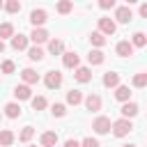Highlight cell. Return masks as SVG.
<instances>
[{
    "label": "cell",
    "instance_id": "obj_1",
    "mask_svg": "<svg viewBox=\"0 0 147 147\" xmlns=\"http://www.w3.org/2000/svg\"><path fill=\"white\" fill-rule=\"evenodd\" d=\"M131 129H133V124H131V119H117V122H113V136L115 138H124V136H129L131 133Z\"/></svg>",
    "mask_w": 147,
    "mask_h": 147
},
{
    "label": "cell",
    "instance_id": "obj_2",
    "mask_svg": "<svg viewBox=\"0 0 147 147\" xmlns=\"http://www.w3.org/2000/svg\"><path fill=\"white\" fill-rule=\"evenodd\" d=\"M92 129H94V133H99V136H103V133H108L110 129H113V122L108 119V117H96L94 122H92Z\"/></svg>",
    "mask_w": 147,
    "mask_h": 147
},
{
    "label": "cell",
    "instance_id": "obj_3",
    "mask_svg": "<svg viewBox=\"0 0 147 147\" xmlns=\"http://www.w3.org/2000/svg\"><path fill=\"white\" fill-rule=\"evenodd\" d=\"M44 83H46L48 90H57V87L62 85V74H60V71H46Z\"/></svg>",
    "mask_w": 147,
    "mask_h": 147
},
{
    "label": "cell",
    "instance_id": "obj_4",
    "mask_svg": "<svg viewBox=\"0 0 147 147\" xmlns=\"http://www.w3.org/2000/svg\"><path fill=\"white\" fill-rule=\"evenodd\" d=\"M117 30V25H115V21L113 18H99V32L106 37V34H113Z\"/></svg>",
    "mask_w": 147,
    "mask_h": 147
},
{
    "label": "cell",
    "instance_id": "obj_5",
    "mask_svg": "<svg viewBox=\"0 0 147 147\" xmlns=\"http://www.w3.org/2000/svg\"><path fill=\"white\" fill-rule=\"evenodd\" d=\"M83 101H85V108H87V110H92V113L101 110V96H99V94H87Z\"/></svg>",
    "mask_w": 147,
    "mask_h": 147
},
{
    "label": "cell",
    "instance_id": "obj_6",
    "mask_svg": "<svg viewBox=\"0 0 147 147\" xmlns=\"http://www.w3.org/2000/svg\"><path fill=\"white\" fill-rule=\"evenodd\" d=\"M119 113H122V117H124V119H131V117H136V115H138V103L126 101V103H122Z\"/></svg>",
    "mask_w": 147,
    "mask_h": 147
},
{
    "label": "cell",
    "instance_id": "obj_7",
    "mask_svg": "<svg viewBox=\"0 0 147 147\" xmlns=\"http://www.w3.org/2000/svg\"><path fill=\"white\" fill-rule=\"evenodd\" d=\"M62 64H64L67 69H78V55H76L74 51L62 53Z\"/></svg>",
    "mask_w": 147,
    "mask_h": 147
},
{
    "label": "cell",
    "instance_id": "obj_8",
    "mask_svg": "<svg viewBox=\"0 0 147 147\" xmlns=\"http://www.w3.org/2000/svg\"><path fill=\"white\" fill-rule=\"evenodd\" d=\"M115 18H117L119 23H131L133 14H131L129 7H117V9H115Z\"/></svg>",
    "mask_w": 147,
    "mask_h": 147
},
{
    "label": "cell",
    "instance_id": "obj_9",
    "mask_svg": "<svg viewBox=\"0 0 147 147\" xmlns=\"http://www.w3.org/2000/svg\"><path fill=\"white\" fill-rule=\"evenodd\" d=\"M30 23H32L34 28H41V25L46 23V11H44V9H34V11L30 14Z\"/></svg>",
    "mask_w": 147,
    "mask_h": 147
},
{
    "label": "cell",
    "instance_id": "obj_10",
    "mask_svg": "<svg viewBox=\"0 0 147 147\" xmlns=\"http://www.w3.org/2000/svg\"><path fill=\"white\" fill-rule=\"evenodd\" d=\"M30 39L34 41V46H37V44H46V41H48V32H46L44 28H34L32 34H30Z\"/></svg>",
    "mask_w": 147,
    "mask_h": 147
},
{
    "label": "cell",
    "instance_id": "obj_11",
    "mask_svg": "<svg viewBox=\"0 0 147 147\" xmlns=\"http://www.w3.org/2000/svg\"><path fill=\"white\" fill-rule=\"evenodd\" d=\"M74 78H76L78 83H90V80H92V71H90L87 67H78V69L74 71Z\"/></svg>",
    "mask_w": 147,
    "mask_h": 147
},
{
    "label": "cell",
    "instance_id": "obj_12",
    "mask_svg": "<svg viewBox=\"0 0 147 147\" xmlns=\"http://www.w3.org/2000/svg\"><path fill=\"white\" fill-rule=\"evenodd\" d=\"M21 78H23V85H34L39 80V74L34 69H23L21 71Z\"/></svg>",
    "mask_w": 147,
    "mask_h": 147
},
{
    "label": "cell",
    "instance_id": "obj_13",
    "mask_svg": "<svg viewBox=\"0 0 147 147\" xmlns=\"http://www.w3.org/2000/svg\"><path fill=\"white\" fill-rule=\"evenodd\" d=\"M14 96H16L18 101L32 99V90H30V85H16V90H14Z\"/></svg>",
    "mask_w": 147,
    "mask_h": 147
},
{
    "label": "cell",
    "instance_id": "obj_14",
    "mask_svg": "<svg viewBox=\"0 0 147 147\" xmlns=\"http://www.w3.org/2000/svg\"><path fill=\"white\" fill-rule=\"evenodd\" d=\"M11 48L14 51H25L28 48V37L25 34H14L11 37Z\"/></svg>",
    "mask_w": 147,
    "mask_h": 147
},
{
    "label": "cell",
    "instance_id": "obj_15",
    "mask_svg": "<svg viewBox=\"0 0 147 147\" xmlns=\"http://www.w3.org/2000/svg\"><path fill=\"white\" fill-rule=\"evenodd\" d=\"M115 99L122 101V103H126V101L131 99V90H129V85H117V90H115Z\"/></svg>",
    "mask_w": 147,
    "mask_h": 147
},
{
    "label": "cell",
    "instance_id": "obj_16",
    "mask_svg": "<svg viewBox=\"0 0 147 147\" xmlns=\"http://www.w3.org/2000/svg\"><path fill=\"white\" fill-rule=\"evenodd\" d=\"M39 142H41L44 147H55V142H57V133H55V131H46V133H41Z\"/></svg>",
    "mask_w": 147,
    "mask_h": 147
},
{
    "label": "cell",
    "instance_id": "obj_17",
    "mask_svg": "<svg viewBox=\"0 0 147 147\" xmlns=\"http://www.w3.org/2000/svg\"><path fill=\"white\" fill-rule=\"evenodd\" d=\"M48 51H51V55H62L64 53V41L62 39H51L48 41Z\"/></svg>",
    "mask_w": 147,
    "mask_h": 147
},
{
    "label": "cell",
    "instance_id": "obj_18",
    "mask_svg": "<svg viewBox=\"0 0 147 147\" xmlns=\"http://www.w3.org/2000/svg\"><path fill=\"white\" fill-rule=\"evenodd\" d=\"M117 55L119 57H129V55H133V46H131V41H119L117 44Z\"/></svg>",
    "mask_w": 147,
    "mask_h": 147
},
{
    "label": "cell",
    "instance_id": "obj_19",
    "mask_svg": "<svg viewBox=\"0 0 147 147\" xmlns=\"http://www.w3.org/2000/svg\"><path fill=\"white\" fill-rule=\"evenodd\" d=\"M103 85H106V87H117V85H119V74L106 71V74H103Z\"/></svg>",
    "mask_w": 147,
    "mask_h": 147
},
{
    "label": "cell",
    "instance_id": "obj_20",
    "mask_svg": "<svg viewBox=\"0 0 147 147\" xmlns=\"http://www.w3.org/2000/svg\"><path fill=\"white\" fill-rule=\"evenodd\" d=\"M5 115H7V117H11V119H16V117H21V106H18L16 101H11V103H7V106H5Z\"/></svg>",
    "mask_w": 147,
    "mask_h": 147
},
{
    "label": "cell",
    "instance_id": "obj_21",
    "mask_svg": "<svg viewBox=\"0 0 147 147\" xmlns=\"http://www.w3.org/2000/svg\"><path fill=\"white\" fill-rule=\"evenodd\" d=\"M131 46H133V48H142V46H147V34H145V32H136V34L131 37Z\"/></svg>",
    "mask_w": 147,
    "mask_h": 147
},
{
    "label": "cell",
    "instance_id": "obj_22",
    "mask_svg": "<svg viewBox=\"0 0 147 147\" xmlns=\"http://www.w3.org/2000/svg\"><path fill=\"white\" fill-rule=\"evenodd\" d=\"M80 101H83V92H80V90H69V92H67V103L78 106Z\"/></svg>",
    "mask_w": 147,
    "mask_h": 147
},
{
    "label": "cell",
    "instance_id": "obj_23",
    "mask_svg": "<svg viewBox=\"0 0 147 147\" xmlns=\"http://www.w3.org/2000/svg\"><path fill=\"white\" fill-rule=\"evenodd\" d=\"M28 57H30L32 62H41V60H44V51H41L39 46H32V48H28Z\"/></svg>",
    "mask_w": 147,
    "mask_h": 147
},
{
    "label": "cell",
    "instance_id": "obj_24",
    "mask_svg": "<svg viewBox=\"0 0 147 147\" xmlns=\"http://www.w3.org/2000/svg\"><path fill=\"white\" fill-rule=\"evenodd\" d=\"M14 142V133L9 131V129H5V131H0V145H5V147H9Z\"/></svg>",
    "mask_w": 147,
    "mask_h": 147
},
{
    "label": "cell",
    "instance_id": "obj_25",
    "mask_svg": "<svg viewBox=\"0 0 147 147\" xmlns=\"http://www.w3.org/2000/svg\"><path fill=\"white\" fill-rule=\"evenodd\" d=\"M87 62H90V64H101V62H103V53H101V51H90Z\"/></svg>",
    "mask_w": 147,
    "mask_h": 147
},
{
    "label": "cell",
    "instance_id": "obj_26",
    "mask_svg": "<svg viewBox=\"0 0 147 147\" xmlns=\"http://www.w3.org/2000/svg\"><path fill=\"white\" fill-rule=\"evenodd\" d=\"M30 103H32V110H44L46 108V96H32Z\"/></svg>",
    "mask_w": 147,
    "mask_h": 147
},
{
    "label": "cell",
    "instance_id": "obj_27",
    "mask_svg": "<svg viewBox=\"0 0 147 147\" xmlns=\"http://www.w3.org/2000/svg\"><path fill=\"white\" fill-rule=\"evenodd\" d=\"M7 37H14V25L11 23H2L0 25V39H7Z\"/></svg>",
    "mask_w": 147,
    "mask_h": 147
},
{
    "label": "cell",
    "instance_id": "obj_28",
    "mask_svg": "<svg viewBox=\"0 0 147 147\" xmlns=\"http://www.w3.org/2000/svg\"><path fill=\"white\" fill-rule=\"evenodd\" d=\"M5 9H7L9 14H18V11H21V2H18V0H7V2H5Z\"/></svg>",
    "mask_w": 147,
    "mask_h": 147
},
{
    "label": "cell",
    "instance_id": "obj_29",
    "mask_svg": "<svg viewBox=\"0 0 147 147\" xmlns=\"http://www.w3.org/2000/svg\"><path fill=\"white\" fill-rule=\"evenodd\" d=\"M90 41H92V46H103V44H106V37H103L101 32H92V34H90Z\"/></svg>",
    "mask_w": 147,
    "mask_h": 147
},
{
    "label": "cell",
    "instance_id": "obj_30",
    "mask_svg": "<svg viewBox=\"0 0 147 147\" xmlns=\"http://www.w3.org/2000/svg\"><path fill=\"white\" fill-rule=\"evenodd\" d=\"M51 113H53L55 117H64V115H67V106H64V103H53Z\"/></svg>",
    "mask_w": 147,
    "mask_h": 147
},
{
    "label": "cell",
    "instance_id": "obj_31",
    "mask_svg": "<svg viewBox=\"0 0 147 147\" xmlns=\"http://www.w3.org/2000/svg\"><path fill=\"white\" fill-rule=\"evenodd\" d=\"M71 9H74V5H71L69 0H60V2H57V11H60V14H69Z\"/></svg>",
    "mask_w": 147,
    "mask_h": 147
},
{
    "label": "cell",
    "instance_id": "obj_32",
    "mask_svg": "<svg viewBox=\"0 0 147 147\" xmlns=\"http://www.w3.org/2000/svg\"><path fill=\"white\" fill-rule=\"evenodd\" d=\"M32 136H34V129H32V126H25V129L21 131V136H18V140H21V142H28V140H30Z\"/></svg>",
    "mask_w": 147,
    "mask_h": 147
},
{
    "label": "cell",
    "instance_id": "obj_33",
    "mask_svg": "<svg viewBox=\"0 0 147 147\" xmlns=\"http://www.w3.org/2000/svg\"><path fill=\"white\" fill-rule=\"evenodd\" d=\"M147 85V74H136L133 76V87H145Z\"/></svg>",
    "mask_w": 147,
    "mask_h": 147
},
{
    "label": "cell",
    "instance_id": "obj_34",
    "mask_svg": "<svg viewBox=\"0 0 147 147\" xmlns=\"http://www.w3.org/2000/svg\"><path fill=\"white\" fill-rule=\"evenodd\" d=\"M14 69H16L14 62H11V60H5L2 67H0V74H14Z\"/></svg>",
    "mask_w": 147,
    "mask_h": 147
},
{
    "label": "cell",
    "instance_id": "obj_35",
    "mask_svg": "<svg viewBox=\"0 0 147 147\" xmlns=\"http://www.w3.org/2000/svg\"><path fill=\"white\" fill-rule=\"evenodd\" d=\"M80 147H101V145H99L96 138H85V140L80 142Z\"/></svg>",
    "mask_w": 147,
    "mask_h": 147
},
{
    "label": "cell",
    "instance_id": "obj_36",
    "mask_svg": "<svg viewBox=\"0 0 147 147\" xmlns=\"http://www.w3.org/2000/svg\"><path fill=\"white\" fill-rule=\"evenodd\" d=\"M99 7H101V9H113V7H115V0H101Z\"/></svg>",
    "mask_w": 147,
    "mask_h": 147
},
{
    "label": "cell",
    "instance_id": "obj_37",
    "mask_svg": "<svg viewBox=\"0 0 147 147\" xmlns=\"http://www.w3.org/2000/svg\"><path fill=\"white\" fill-rule=\"evenodd\" d=\"M64 147H80V142H76L74 138H69V140L64 142Z\"/></svg>",
    "mask_w": 147,
    "mask_h": 147
},
{
    "label": "cell",
    "instance_id": "obj_38",
    "mask_svg": "<svg viewBox=\"0 0 147 147\" xmlns=\"http://www.w3.org/2000/svg\"><path fill=\"white\" fill-rule=\"evenodd\" d=\"M140 16H142V18H147V2H142V5H140Z\"/></svg>",
    "mask_w": 147,
    "mask_h": 147
},
{
    "label": "cell",
    "instance_id": "obj_39",
    "mask_svg": "<svg viewBox=\"0 0 147 147\" xmlns=\"http://www.w3.org/2000/svg\"><path fill=\"white\" fill-rule=\"evenodd\" d=\"M2 51H5V41L0 39V53H2Z\"/></svg>",
    "mask_w": 147,
    "mask_h": 147
},
{
    "label": "cell",
    "instance_id": "obj_40",
    "mask_svg": "<svg viewBox=\"0 0 147 147\" xmlns=\"http://www.w3.org/2000/svg\"><path fill=\"white\" fill-rule=\"evenodd\" d=\"M0 9H5V2H2V0H0Z\"/></svg>",
    "mask_w": 147,
    "mask_h": 147
},
{
    "label": "cell",
    "instance_id": "obj_41",
    "mask_svg": "<svg viewBox=\"0 0 147 147\" xmlns=\"http://www.w3.org/2000/svg\"><path fill=\"white\" fill-rule=\"evenodd\" d=\"M124 147H136V145H124Z\"/></svg>",
    "mask_w": 147,
    "mask_h": 147
},
{
    "label": "cell",
    "instance_id": "obj_42",
    "mask_svg": "<svg viewBox=\"0 0 147 147\" xmlns=\"http://www.w3.org/2000/svg\"><path fill=\"white\" fill-rule=\"evenodd\" d=\"M0 117H2V113H0Z\"/></svg>",
    "mask_w": 147,
    "mask_h": 147
},
{
    "label": "cell",
    "instance_id": "obj_43",
    "mask_svg": "<svg viewBox=\"0 0 147 147\" xmlns=\"http://www.w3.org/2000/svg\"><path fill=\"white\" fill-rule=\"evenodd\" d=\"M32 147H37V145H32Z\"/></svg>",
    "mask_w": 147,
    "mask_h": 147
}]
</instances>
